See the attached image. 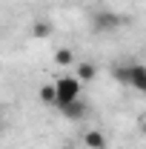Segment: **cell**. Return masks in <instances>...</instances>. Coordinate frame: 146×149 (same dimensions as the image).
Listing matches in <instances>:
<instances>
[{
	"instance_id": "cell-1",
	"label": "cell",
	"mask_w": 146,
	"mask_h": 149,
	"mask_svg": "<svg viewBox=\"0 0 146 149\" xmlns=\"http://www.w3.org/2000/svg\"><path fill=\"white\" fill-rule=\"evenodd\" d=\"M123 26H129L126 15L106 12V9H100V12L92 15V32H95V35H109V32H117V29H123Z\"/></svg>"
},
{
	"instance_id": "cell-2",
	"label": "cell",
	"mask_w": 146,
	"mask_h": 149,
	"mask_svg": "<svg viewBox=\"0 0 146 149\" xmlns=\"http://www.w3.org/2000/svg\"><path fill=\"white\" fill-rule=\"evenodd\" d=\"M52 86H55V109L63 106V103H69V100H74V97H80V89H83V83H80L74 74L57 77Z\"/></svg>"
},
{
	"instance_id": "cell-3",
	"label": "cell",
	"mask_w": 146,
	"mask_h": 149,
	"mask_svg": "<svg viewBox=\"0 0 146 149\" xmlns=\"http://www.w3.org/2000/svg\"><path fill=\"white\" fill-rule=\"evenodd\" d=\"M57 112H60L63 118H69V120H83V118L89 115V103H86L83 97H74V100H69V103L57 106Z\"/></svg>"
},
{
	"instance_id": "cell-4",
	"label": "cell",
	"mask_w": 146,
	"mask_h": 149,
	"mask_svg": "<svg viewBox=\"0 0 146 149\" xmlns=\"http://www.w3.org/2000/svg\"><path fill=\"white\" fill-rule=\"evenodd\" d=\"M126 86L138 89V92H146V66L143 63H129V80Z\"/></svg>"
},
{
	"instance_id": "cell-5",
	"label": "cell",
	"mask_w": 146,
	"mask_h": 149,
	"mask_svg": "<svg viewBox=\"0 0 146 149\" xmlns=\"http://www.w3.org/2000/svg\"><path fill=\"white\" fill-rule=\"evenodd\" d=\"M95 74H97V66L89 63V60H80V63H77V69H74V77H77L80 83H92V80H95Z\"/></svg>"
},
{
	"instance_id": "cell-6",
	"label": "cell",
	"mask_w": 146,
	"mask_h": 149,
	"mask_svg": "<svg viewBox=\"0 0 146 149\" xmlns=\"http://www.w3.org/2000/svg\"><path fill=\"white\" fill-rule=\"evenodd\" d=\"M83 143L89 149H106L109 143H106V135L103 132H97V129H89L86 135H83Z\"/></svg>"
},
{
	"instance_id": "cell-7",
	"label": "cell",
	"mask_w": 146,
	"mask_h": 149,
	"mask_svg": "<svg viewBox=\"0 0 146 149\" xmlns=\"http://www.w3.org/2000/svg\"><path fill=\"white\" fill-rule=\"evenodd\" d=\"M52 35V23L49 20H35L32 23V37H37V40H43V37Z\"/></svg>"
},
{
	"instance_id": "cell-8",
	"label": "cell",
	"mask_w": 146,
	"mask_h": 149,
	"mask_svg": "<svg viewBox=\"0 0 146 149\" xmlns=\"http://www.w3.org/2000/svg\"><path fill=\"white\" fill-rule=\"evenodd\" d=\"M55 63H57V66H69V63H74L72 49H66V46H63V49H57V52H55Z\"/></svg>"
},
{
	"instance_id": "cell-9",
	"label": "cell",
	"mask_w": 146,
	"mask_h": 149,
	"mask_svg": "<svg viewBox=\"0 0 146 149\" xmlns=\"http://www.w3.org/2000/svg\"><path fill=\"white\" fill-rule=\"evenodd\" d=\"M40 100H43L46 106H55V86H52V83H46V86L40 89Z\"/></svg>"
}]
</instances>
